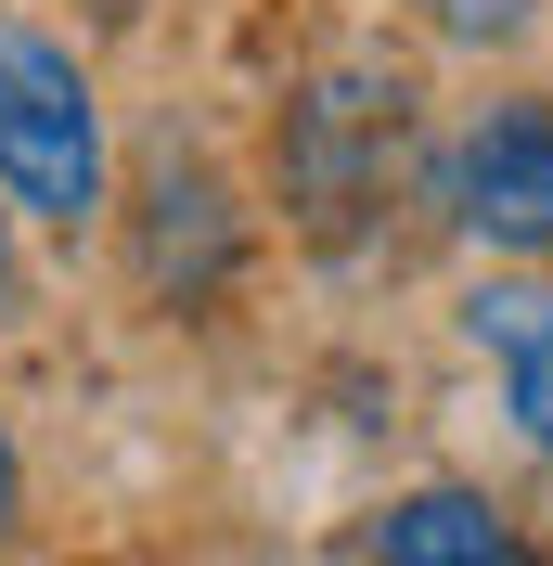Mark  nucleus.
Here are the masks:
<instances>
[{"instance_id": "nucleus-1", "label": "nucleus", "mask_w": 553, "mask_h": 566, "mask_svg": "<svg viewBox=\"0 0 553 566\" xmlns=\"http://www.w3.org/2000/svg\"><path fill=\"white\" fill-rule=\"evenodd\" d=\"M413 155H425V91L386 52H335L283 91L271 116V193L296 219V245L322 258H361L386 232V207L413 193Z\"/></svg>"}, {"instance_id": "nucleus-2", "label": "nucleus", "mask_w": 553, "mask_h": 566, "mask_svg": "<svg viewBox=\"0 0 553 566\" xmlns=\"http://www.w3.org/2000/svg\"><path fill=\"white\" fill-rule=\"evenodd\" d=\"M0 207L39 232H91L116 207V142H104V91L52 27L0 13Z\"/></svg>"}, {"instance_id": "nucleus-3", "label": "nucleus", "mask_w": 553, "mask_h": 566, "mask_svg": "<svg viewBox=\"0 0 553 566\" xmlns=\"http://www.w3.org/2000/svg\"><path fill=\"white\" fill-rule=\"evenodd\" d=\"M438 193H450V219H463L489 258H528V271H541L553 258V91L477 104L463 142H450V168H438Z\"/></svg>"}, {"instance_id": "nucleus-4", "label": "nucleus", "mask_w": 553, "mask_h": 566, "mask_svg": "<svg viewBox=\"0 0 553 566\" xmlns=\"http://www.w3.org/2000/svg\"><path fill=\"white\" fill-rule=\"evenodd\" d=\"M129 271H142V296H168V310H207L219 283L244 271V207H232V180H219L207 155H155V168L129 180Z\"/></svg>"}, {"instance_id": "nucleus-5", "label": "nucleus", "mask_w": 553, "mask_h": 566, "mask_svg": "<svg viewBox=\"0 0 553 566\" xmlns=\"http://www.w3.org/2000/svg\"><path fill=\"white\" fill-rule=\"evenodd\" d=\"M463 335H477L489 374H502L515 438L553 463V283H477V296H463Z\"/></svg>"}, {"instance_id": "nucleus-6", "label": "nucleus", "mask_w": 553, "mask_h": 566, "mask_svg": "<svg viewBox=\"0 0 553 566\" xmlns=\"http://www.w3.org/2000/svg\"><path fill=\"white\" fill-rule=\"evenodd\" d=\"M502 541H515V515L463 476H425L374 515V566H502Z\"/></svg>"}, {"instance_id": "nucleus-7", "label": "nucleus", "mask_w": 553, "mask_h": 566, "mask_svg": "<svg viewBox=\"0 0 553 566\" xmlns=\"http://www.w3.org/2000/svg\"><path fill=\"white\" fill-rule=\"evenodd\" d=\"M425 13H438L450 39H477V52H489V39H528V27H541V0H425Z\"/></svg>"}, {"instance_id": "nucleus-8", "label": "nucleus", "mask_w": 553, "mask_h": 566, "mask_svg": "<svg viewBox=\"0 0 553 566\" xmlns=\"http://www.w3.org/2000/svg\"><path fill=\"white\" fill-rule=\"evenodd\" d=\"M27 528V438H13V412H0V541Z\"/></svg>"}, {"instance_id": "nucleus-9", "label": "nucleus", "mask_w": 553, "mask_h": 566, "mask_svg": "<svg viewBox=\"0 0 553 566\" xmlns=\"http://www.w3.org/2000/svg\"><path fill=\"white\" fill-rule=\"evenodd\" d=\"M0 322H27V245H13V207H0Z\"/></svg>"}, {"instance_id": "nucleus-10", "label": "nucleus", "mask_w": 553, "mask_h": 566, "mask_svg": "<svg viewBox=\"0 0 553 566\" xmlns=\"http://www.w3.org/2000/svg\"><path fill=\"white\" fill-rule=\"evenodd\" d=\"M502 566H553V541H502Z\"/></svg>"}]
</instances>
